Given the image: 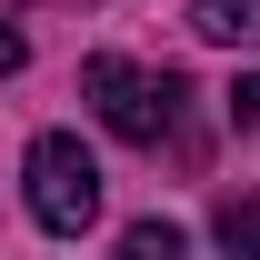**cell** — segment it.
<instances>
[{"mask_svg": "<svg viewBox=\"0 0 260 260\" xmlns=\"http://www.w3.org/2000/svg\"><path fill=\"white\" fill-rule=\"evenodd\" d=\"M130 260H180V220H130Z\"/></svg>", "mask_w": 260, "mask_h": 260, "instance_id": "277c9868", "label": "cell"}, {"mask_svg": "<svg viewBox=\"0 0 260 260\" xmlns=\"http://www.w3.org/2000/svg\"><path fill=\"white\" fill-rule=\"evenodd\" d=\"M20 180H30V220H40V230L80 240V230L100 220V160L70 140V130H40L30 160H20Z\"/></svg>", "mask_w": 260, "mask_h": 260, "instance_id": "7a4b0ae2", "label": "cell"}, {"mask_svg": "<svg viewBox=\"0 0 260 260\" xmlns=\"http://www.w3.org/2000/svg\"><path fill=\"white\" fill-rule=\"evenodd\" d=\"M80 90H90V110L120 130L130 150H160V140H170V120H180V80H170V70L150 80V70H140V60H120V50H100V60L80 70Z\"/></svg>", "mask_w": 260, "mask_h": 260, "instance_id": "6da1fadb", "label": "cell"}, {"mask_svg": "<svg viewBox=\"0 0 260 260\" xmlns=\"http://www.w3.org/2000/svg\"><path fill=\"white\" fill-rule=\"evenodd\" d=\"M230 120H240V130L260 120V70H250V80H240V90H230Z\"/></svg>", "mask_w": 260, "mask_h": 260, "instance_id": "8992f818", "label": "cell"}, {"mask_svg": "<svg viewBox=\"0 0 260 260\" xmlns=\"http://www.w3.org/2000/svg\"><path fill=\"white\" fill-rule=\"evenodd\" d=\"M220 250L260 260V200H230V210H220Z\"/></svg>", "mask_w": 260, "mask_h": 260, "instance_id": "5b68a950", "label": "cell"}, {"mask_svg": "<svg viewBox=\"0 0 260 260\" xmlns=\"http://www.w3.org/2000/svg\"><path fill=\"white\" fill-rule=\"evenodd\" d=\"M20 60H30V40H20V30H0V70H20Z\"/></svg>", "mask_w": 260, "mask_h": 260, "instance_id": "52a82bcc", "label": "cell"}, {"mask_svg": "<svg viewBox=\"0 0 260 260\" xmlns=\"http://www.w3.org/2000/svg\"><path fill=\"white\" fill-rule=\"evenodd\" d=\"M190 30L220 50H260V0H190Z\"/></svg>", "mask_w": 260, "mask_h": 260, "instance_id": "3957f363", "label": "cell"}]
</instances>
